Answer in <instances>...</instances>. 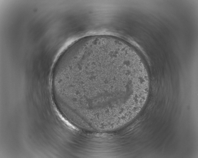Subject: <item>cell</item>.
<instances>
[{"label": "cell", "mask_w": 198, "mask_h": 158, "mask_svg": "<svg viewBox=\"0 0 198 158\" xmlns=\"http://www.w3.org/2000/svg\"><path fill=\"white\" fill-rule=\"evenodd\" d=\"M68 71L70 82L82 100L100 113L128 109L149 81L142 62L117 47L80 51L70 58Z\"/></svg>", "instance_id": "1"}]
</instances>
